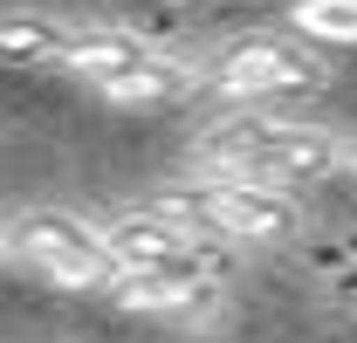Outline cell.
Segmentation results:
<instances>
[{"mask_svg":"<svg viewBox=\"0 0 357 343\" xmlns=\"http://www.w3.org/2000/svg\"><path fill=\"white\" fill-rule=\"evenodd\" d=\"M0 254H7V241H0Z\"/></svg>","mask_w":357,"mask_h":343,"instance_id":"cell-11","label":"cell"},{"mask_svg":"<svg viewBox=\"0 0 357 343\" xmlns=\"http://www.w3.org/2000/svg\"><path fill=\"white\" fill-rule=\"evenodd\" d=\"M330 302H337V309H351V316H357V254L344 261L337 275H330Z\"/></svg>","mask_w":357,"mask_h":343,"instance_id":"cell-10","label":"cell"},{"mask_svg":"<svg viewBox=\"0 0 357 343\" xmlns=\"http://www.w3.org/2000/svg\"><path fill=\"white\" fill-rule=\"evenodd\" d=\"M0 241H7V254L21 261V268H35L55 289H110V275H117L103 227H89L69 206H35V213L14 220Z\"/></svg>","mask_w":357,"mask_h":343,"instance_id":"cell-5","label":"cell"},{"mask_svg":"<svg viewBox=\"0 0 357 343\" xmlns=\"http://www.w3.org/2000/svg\"><path fill=\"white\" fill-rule=\"evenodd\" d=\"M199 165L206 172H241V178H268V185H323L330 172H344V144L323 124H296V117H268V110H241L227 124L199 130Z\"/></svg>","mask_w":357,"mask_h":343,"instance_id":"cell-1","label":"cell"},{"mask_svg":"<svg viewBox=\"0 0 357 343\" xmlns=\"http://www.w3.org/2000/svg\"><path fill=\"white\" fill-rule=\"evenodd\" d=\"M192 89H199V83H192V69H185V62L158 55V48H144V55L124 62L117 76H103L96 96H103V103H124V110H165V103H185Z\"/></svg>","mask_w":357,"mask_h":343,"instance_id":"cell-6","label":"cell"},{"mask_svg":"<svg viewBox=\"0 0 357 343\" xmlns=\"http://www.w3.org/2000/svg\"><path fill=\"white\" fill-rule=\"evenodd\" d=\"M151 206H165L172 220L213 234L227 247H289L303 234V199L289 185H268V178H241V172H206L192 185L158 192Z\"/></svg>","mask_w":357,"mask_h":343,"instance_id":"cell-2","label":"cell"},{"mask_svg":"<svg viewBox=\"0 0 357 343\" xmlns=\"http://www.w3.org/2000/svg\"><path fill=\"white\" fill-rule=\"evenodd\" d=\"M69 21L55 14H0V62H21V69H62L69 55Z\"/></svg>","mask_w":357,"mask_h":343,"instance_id":"cell-7","label":"cell"},{"mask_svg":"<svg viewBox=\"0 0 357 343\" xmlns=\"http://www.w3.org/2000/svg\"><path fill=\"white\" fill-rule=\"evenodd\" d=\"M330 83V62L310 35H241L206 62V89H220L241 110H268L282 96H310Z\"/></svg>","mask_w":357,"mask_h":343,"instance_id":"cell-3","label":"cell"},{"mask_svg":"<svg viewBox=\"0 0 357 343\" xmlns=\"http://www.w3.org/2000/svg\"><path fill=\"white\" fill-rule=\"evenodd\" d=\"M103 241H110V261L117 268H137V275H172V282H199V289H213L220 296L227 268V241L213 234H199V227H185L172 220L165 206H137V213H117L103 227Z\"/></svg>","mask_w":357,"mask_h":343,"instance_id":"cell-4","label":"cell"},{"mask_svg":"<svg viewBox=\"0 0 357 343\" xmlns=\"http://www.w3.org/2000/svg\"><path fill=\"white\" fill-rule=\"evenodd\" d=\"M289 28L323 48H351L357 42V0H289Z\"/></svg>","mask_w":357,"mask_h":343,"instance_id":"cell-9","label":"cell"},{"mask_svg":"<svg viewBox=\"0 0 357 343\" xmlns=\"http://www.w3.org/2000/svg\"><path fill=\"white\" fill-rule=\"evenodd\" d=\"M110 296L124 302V309H137V316H185V309L213 302V289H199V282H172V275L117 268V275H110Z\"/></svg>","mask_w":357,"mask_h":343,"instance_id":"cell-8","label":"cell"}]
</instances>
